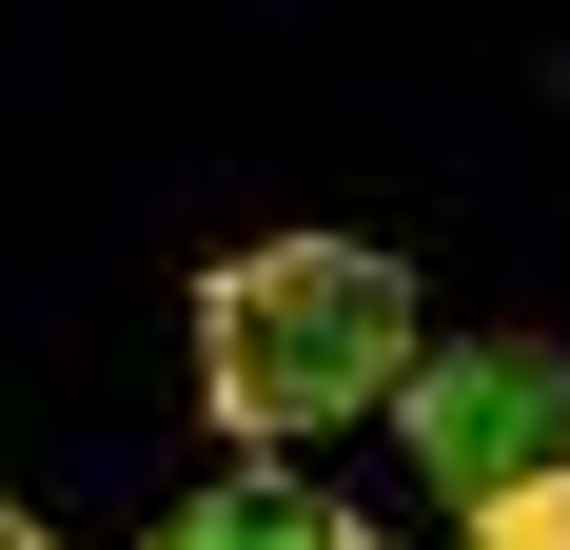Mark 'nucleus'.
<instances>
[{
    "instance_id": "2",
    "label": "nucleus",
    "mask_w": 570,
    "mask_h": 550,
    "mask_svg": "<svg viewBox=\"0 0 570 550\" xmlns=\"http://www.w3.org/2000/svg\"><path fill=\"white\" fill-rule=\"evenodd\" d=\"M394 413H413V472L472 531L531 511V492H570V354H531V334H433L394 374Z\"/></svg>"
},
{
    "instance_id": "3",
    "label": "nucleus",
    "mask_w": 570,
    "mask_h": 550,
    "mask_svg": "<svg viewBox=\"0 0 570 550\" xmlns=\"http://www.w3.org/2000/svg\"><path fill=\"white\" fill-rule=\"evenodd\" d=\"M158 550H374L335 492H295V472H217V492H177Z\"/></svg>"
},
{
    "instance_id": "1",
    "label": "nucleus",
    "mask_w": 570,
    "mask_h": 550,
    "mask_svg": "<svg viewBox=\"0 0 570 550\" xmlns=\"http://www.w3.org/2000/svg\"><path fill=\"white\" fill-rule=\"evenodd\" d=\"M394 374H413V275L374 236H256V256L197 275V393H217L236 472H276L295 433L394 413Z\"/></svg>"
},
{
    "instance_id": "5",
    "label": "nucleus",
    "mask_w": 570,
    "mask_h": 550,
    "mask_svg": "<svg viewBox=\"0 0 570 550\" xmlns=\"http://www.w3.org/2000/svg\"><path fill=\"white\" fill-rule=\"evenodd\" d=\"M0 550H40V511H20V492H0Z\"/></svg>"
},
{
    "instance_id": "4",
    "label": "nucleus",
    "mask_w": 570,
    "mask_h": 550,
    "mask_svg": "<svg viewBox=\"0 0 570 550\" xmlns=\"http://www.w3.org/2000/svg\"><path fill=\"white\" fill-rule=\"evenodd\" d=\"M453 550H570V492H531V511H492V531H453Z\"/></svg>"
}]
</instances>
